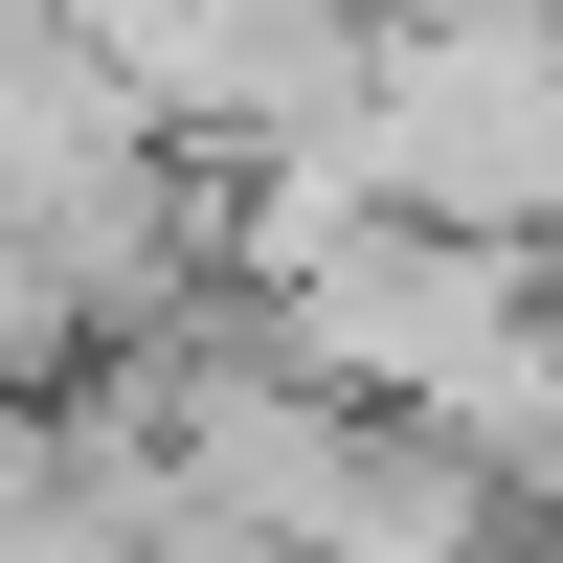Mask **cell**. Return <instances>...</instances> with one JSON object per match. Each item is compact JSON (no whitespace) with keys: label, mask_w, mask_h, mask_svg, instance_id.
<instances>
[{"label":"cell","mask_w":563,"mask_h":563,"mask_svg":"<svg viewBox=\"0 0 563 563\" xmlns=\"http://www.w3.org/2000/svg\"><path fill=\"white\" fill-rule=\"evenodd\" d=\"M541 23H563V0H541Z\"/></svg>","instance_id":"3957f363"},{"label":"cell","mask_w":563,"mask_h":563,"mask_svg":"<svg viewBox=\"0 0 563 563\" xmlns=\"http://www.w3.org/2000/svg\"><path fill=\"white\" fill-rule=\"evenodd\" d=\"M361 203L474 225V249H541V271H563V23H384Z\"/></svg>","instance_id":"6da1fadb"},{"label":"cell","mask_w":563,"mask_h":563,"mask_svg":"<svg viewBox=\"0 0 563 563\" xmlns=\"http://www.w3.org/2000/svg\"><path fill=\"white\" fill-rule=\"evenodd\" d=\"M384 23H406V0H113V23H90V68H113L203 180H294L316 135H361Z\"/></svg>","instance_id":"7a4b0ae2"}]
</instances>
